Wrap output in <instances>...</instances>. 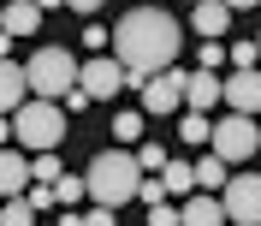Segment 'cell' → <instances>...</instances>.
Segmentation results:
<instances>
[{
  "mask_svg": "<svg viewBox=\"0 0 261 226\" xmlns=\"http://www.w3.org/2000/svg\"><path fill=\"white\" fill-rule=\"evenodd\" d=\"M178 42H184L178 18L161 12V6H130L113 24V60L125 65V83H143L154 72H166L178 60Z\"/></svg>",
  "mask_w": 261,
  "mask_h": 226,
  "instance_id": "1",
  "label": "cell"
},
{
  "mask_svg": "<svg viewBox=\"0 0 261 226\" xmlns=\"http://www.w3.org/2000/svg\"><path fill=\"white\" fill-rule=\"evenodd\" d=\"M137 185H143V167L125 149H101L95 161H89V173H83V196L95 209H125L130 196H137Z\"/></svg>",
  "mask_w": 261,
  "mask_h": 226,
  "instance_id": "2",
  "label": "cell"
},
{
  "mask_svg": "<svg viewBox=\"0 0 261 226\" xmlns=\"http://www.w3.org/2000/svg\"><path fill=\"white\" fill-rule=\"evenodd\" d=\"M24 83L36 89V101H65V89H77V60L65 48H36L30 65H24Z\"/></svg>",
  "mask_w": 261,
  "mask_h": 226,
  "instance_id": "3",
  "label": "cell"
},
{
  "mask_svg": "<svg viewBox=\"0 0 261 226\" xmlns=\"http://www.w3.org/2000/svg\"><path fill=\"white\" fill-rule=\"evenodd\" d=\"M12 131H18V149L48 155V149L65 143V113H60V101H24L18 119H12Z\"/></svg>",
  "mask_w": 261,
  "mask_h": 226,
  "instance_id": "4",
  "label": "cell"
},
{
  "mask_svg": "<svg viewBox=\"0 0 261 226\" xmlns=\"http://www.w3.org/2000/svg\"><path fill=\"white\" fill-rule=\"evenodd\" d=\"M255 143H261V131H255L249 113H231V119H220V125L208 131V155H220L226 167H231V161H249Z\"/></svg>",
  "mask_w": 261,
  "mask_h": 226,
  "instance_id": "5",
  "label": "cell"
},
{
  "mask_svg": "<svg viewBox=\"0 0 261 226\" xmlns=\"http://www.w3.org/2000/svg\"><path fill=\"white\" fill-rule=\"evenodd\" d=\"M220 209H226V226H261V173H238V178H226Z\"/></svg>",
  "mask_w": 261,
  "mask_h": 226,
  "instance_id": "6",
  "label": "cell"
},
{
  "mask_svg": "<svg viewBox=\"0 0 261 226\" xmlns=\"http://www.w3.org/2000/svg\"><path fill=\"white\" fill-rule=\"evenodd\" d=\"M77 89L89 101H113L119 89H125V65H119L113 54H95L89 65H77Z\"/></svg>",
  "mask_w": 261,
  "mask_h": 226,
  "instance_id": "7",
  "label": "cell"
},
{
  "mask_svg": "<svg viewBox=\"0 0 261 226\" xmlns=\"http://www.w3.org/2000/svg\"><path fill=\"white\" fill-rule=\"evenodd\" d=\"M184 78H190V72H178V65L143 78V83H137V89H143V113H178L184 107Z\"/></svg>",
  "mask_w": 261,
  "mask_h": 226,
  "instance_id": "8",
  "label": "cell"
},
{
  "mask_svg": "<svg viewBox=\"0 0 261 226\" xmlns=\"http://www.w3.org/2000/svg\"><path fill=\"white\" fill-rule=\"evenodd\" d=\"M220 101H231V113H249V119H255L261 113V65L220 78Z\"/></svg>",
  "mask_w": 261,
  "mask_h": 226,
  "instance_id": "9",
  "label": "cell"
},
{
  "mask_svg": "<svg viewBox=\"0 0 261 226\" xmlns=\"http://www.w3.org/2000/svg\"><path fill=\"white\" fill-rule=\"evenodd\" d=\"M30 191V155L24 149H0V202Z\"/></svg>",
  "mask_w": 261,
  "mask_h": 226,
  "instance_id": "10",
  "label": "cell"
},
{
  "mask_svg": "<svg viewBox=\"0 0 261 226\" xmlns=\"http://www.w3.org/2000/svg\"><path fill=\"white\" fill-rule=\"evenodd\" d=\"M42 30V6L36 0H6V12H0V36H36Z\"/></svg>",
  "mask_w": 261,
  "mask_h": 226,
  "instance_id": "11",
  "label": "cell"
},
{
  "mask_svg": "<svg viewBox=\"0 0 261 226\" xmlns=\"http://www.w3.org/2000/svg\"><path fill=\"white\" fill-rule=\"evenodd\" d=\"M178 226H226V209H220V196H208V191L184 196V209H178Z\"/></svg>",
  "mask_w": 261,
  "mask_h": 226,
  "instance_id": "12",
  "label": "cell"
},
{
  "mask_svg": "<svg viewBox=\"0 0 261 226\" xmlns=\"http://www.w3.org/2000/svg\"><path fill=\"white\" fill-rule=\"evenodd\" d=\"M24 89H30V83H24V65H18V60H0V113H18V107H24Z\"/></svg>",
  "mask_w": 261,
  "mask_h": 226,
  "instance_id": "13",
  "label": "cell"
},
{
  "mask_svg": "<svg viewBox=\"0 0 261 226\" xmlns=\"http://www.w3.org/2000/svg\"><path fill=\"white\" fill-rule=\"evenodd\" d=\"M214 101H220V78H214V72H196V78H184V107H190V113H208Z\"/></svg>",
  "mask_w": 261,
  "mask_h": 226,
  "instance_id": "14",
  "label": "cell"
},
{
  "mask_svg": "<svg viewBox=\"0 0 261 226\" xmlns=\"http://www.w3.org/2000/svg\"><path fill=\"white\" fill-rule=\"evenodd\" d=\"M226 24H231V12L220 6V0H196V36H226Z\"/></svg>",
  "mask_w": 261,
  "mask_h": 226,
  "instance_id": "15",
  "label": "cell"
},
{
  "mask_svg": "<svg viewBox=\"0 0 261 226\" xmlns=\"http://www.w3.org/2000/svg\"><path fill=\"white\" fill-rule=\"evenodd\" d=\"M190 173H196V191H208V196H214V191H226V161H220V155H202Z\"/></svg>",
  "mask_w": 261,
  "mask_h": 226,
  "instance_id": "16",
  "label": "cell"
},
{
  "mask_svg": "<svg viewBox=\"0 0 261 226\" xmlns=\"http://www.w3.org/2000/svg\"><path fill=\"white\" fill-rule=\"evenodd\" d=\"M161 185H166V196H196V173L184 161H166L161 167Z\"/></svg>",
  "mask_w": 261,
  "mask_h": 226,
  "instance_id": "17",
  "label": "cell"
},
{
  "mask_svg": "<svg viewBox=\"0 0 261 226\" xmlns=\"http://www.w3.org/2000/svg\"><path fill=\"white\" fill-rule=\"evenodd\" d=\"M65 161H60V149H48V155H30V185H60Z\"/></svg>",
  "mask_w": 261,
  "mask_h": 226,
  "instance_id": "18",
  "label": "cell"
},
{
  "mask_svg": "<svg viewBox=\"0 0 261 226\" xmlns=\"http://www.w3.org/2000/svg\"><path fill=\"white\" fill-rule=\"evenodd\" d=\"M0 226H36V209L24 196H6V202H0Z\"/></svg>",
  "mask_w": 261,
  "mask_h": 226,
  "instance_id": "19",
  "label": "cell"
},
{
  "mask_svg": "<svg viewBox=\"0 0 261 226\" xmlns=\"http://www.w3.org/2000/svg\"><path fill=\"white\" fill-rule=\"evenodd\" d=\"M208 131H214V119H208V113H184L178 137H184V143H208Z\"/></svg>",
  "mask_w": 261,
  "mask_h": 226,
  "instance_id": "20",
  "label": "cell"
},
{
  "mask_svg": "<svg viewBox=\"0 0 261 226\" xmlns=\"http://www.w3.org/2000/svg\"><path fill=\"white\" fill-rule=\"evenodd\" d=\"M113 137H119V143H143V113H119V119H113Z\"/></svg>",
  "mask_w": 261,
  "mask_h": 226,
  "instance_id": "21",
  "label": "cell"
},
{
  "mask_svg": "<svg viewBox=\"0 0 261 226\" xmlns=\"http://www.w3.org/2000/svg\"><path fill=\"white\" fill-rule=\"evenodd\" d=\"M166 161H172V155H166L161 143H143V149H137V167H143V173H161Z\"/></svg>",
  "mask_w": 261,
  "mask_h": 226,
  "instance_id": "22",
  "label": "cell"
},
{
  "mask_svg": "<svg viewBox=\"0 0 261 226\" xmlns=\"http://www.w3.org/2000/svg\"><path fill=\"white\" fill-rule=\"evenodd\" d=\"M226 60H231V72H249V65H255V42H231Z\"/></svg>",
  "mask_w": 261,
  "mask_h": 226,
  "instance_id": "23",
  "label": "cell"
},
{
  "mask_svg": "<svg viewBox=\"0 0 261 226\" xmlns=\"http://www.w3.org/2000/svg\"><path fill=\"white\" fill-rule=\"evenodd\" d=\"M24 202H30L36 214H42V209H54L60 196H54V185H30V191H24Z\"/></svg>",
  "mask_w": 261,
  "mask_h": 226,
  "instance_id": "24",
  "label": "cell"
},
{
  "mask_svg": "<svg viewBox=\"0 0 261 226\" xmlns=\"http://www.w3.org/2000/svg\"><path fill=\"white\" fill-rule=\"evenodd\" d=\"M54 196H60L65 209H71V202H77V196H83V178H71V173H60V185H54Z\"/></svg>",
  "mask_w": 261,
  "mask_h": 226,
  "instance_id": "25",
  "label": "cell"
},
{
  "mask_svg": "<svg viewBox=\"0 0 261 226\" xmlns=\"http://www.w3.org/2000/svg\"><path fill=\"white\" fill-rule=\"evenodd\" d=\"M137 202H148V209L166 202V185H161V178H143V185H137Z\"/></svg>",
  "mask_w": 261,
  "mask_h": 226,
  "instance_id": "26",
  "label": "cell"
},
{
  "mask_svg": "<svg viewBox=\"0 0 261 226\" xmlns=\"http://www.w3.org/2000/svg\"><path fill=\"white\" fill-rule=\"evenodd\" d=\"M220 65H226V48L220 42H202V72H220Z\"/></svg>",
  "mask_w": 261,
  "mask_h": 226,
  "instance_id": "27",
  "label": "cell"
},
{
  "mask_svg": "<svg viewBox=\"0 0 261 226\" xmlns=\"http://www.w3.org/2000/svg\"><path fill=\"white\" fill-rule=\"evenodd\" d=\"M148 226H178V209H172V202H154V209H148Z\"/></svg>",
  "mask_w": 261,
  "mask_h": 226,
  "instance_id": "28",
  "label": "cell"
},
{
  "mask_svg": "<svg viewBox=\"0 0 261 226\" xmlns=\"http://www.w3.org/2000/svg\"><path fill=\"white\" fill-rule=\"evenodd\" d=\"M107 42H113V30H101V24H89V30H83V48H95V54H101Z\"/></svg>",
  "mask_w": 261,
  "mask_h": 226,
  "instance_id": "29",
  "label": "cell"
},
{
  "mask_svg": "<svg viewBox=\"0 0 261 226\" xmlns=\"http://www.w3.org/2000/svg\"><path fill=\"white\" fill-rule=\"evenodd\" d=\"M83 226H113V209H89V214H83Z\"/></svg>",
  "mask_w": 261,
  "mask_h": 226,
  "instance_id": "30",
  "label": "cell"
},
{
  "mask_svg": "<svg viewBox=\"0 0 261 226\" xmlns=\"http://www.w3.org/2000/svg\"><path fill=\"white\" fill-rule=\"evenodd\" d=\"M65 6H71V12H83V18H89V12H101V0H65Z\"/></svg>",
  "mask_w": 261,
  "mask_h": 226,
  "instance_id": "31",
  "label": "cell"
},
{
  "mask_svg": "<svg viewBox=\"0 0 261 226\" xmlns=\"http://www.w3.org/2000/svg\"><path fill=\"white\" fill-rule=\"evenodd\" d=\"M220 6H226V12H244V6H255V0H220Z\"/></svg>",
  "mask_w": 261,
  "mask_h": 226,
  "instance_id": "32",
  "label": "cell"
},
{
  "mask_svg": "<svg viewBox=\"0 0 261 226\" xmlns=\"http://www.w3.org/2000/svg\"><path fill=\"white\" fill-rule=\"evenodd\" d=\"M6 137H12V125H6V113H0V149H6Z\"/></svg>",
  "mask_w": 261,
  "mask_h": 226,
  "instance_id": "33",
  "label": "cell"
},
{
  "mask_svg": "<svg viewBox=\"0 0 261 226\" xmlns=\"http://www.w3.org/2000/svg\"><path fill=\"white\" fill-rule=\"evenodd\" d=\"M36 6H42V12H54V6H65V0H36Z\"/></svg>",
  "mask_w": 261,
  "mask_h": 226,
  "instance_id": "34",
  "label": "cell"
},
{
  "mask_svg": "<svg viewBox=\"0 0 261 226\" xmlns=\"http://www.w3.org/2000/svg\"><path fill=\"white\" fill-rule=\"evenodd\" d=\"M255 60H261V36H255Z\"/></svg>",
  "mask_w": 261,
  "mask_h": 226,
  "instance_id": "35",
  "label": "cell"
},
{
  "mask_svg": "<svg viewBox=\"0 0 261 226\" xmlns=\"http://www.w3.org/2000/svg\"><path fill=\"white\" fill-rule=\"evenodd\" d=\"M0 6H6V0H0Z\"/></svg>",
  "mask_w": 261,
  "mask_h": 226,
  "instance_id": "36",
  "label": "cell"
},
{
  "mask_svg": "<svg viewBox=\"0 0 261 226\" xmlns=\"http://www.w3.org/2000/svg\"><path fill=\"white\" fill-rule=\"evenodd\" d=\"M190 6H196V0H190Z\"/></svg>",
  "mask_w": 261,
  "mask_h": 226,
  "instance_id": "37",
  "label": "cell"
}]
</instances>
